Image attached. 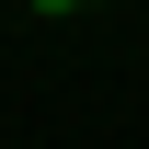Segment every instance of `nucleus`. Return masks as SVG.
I'll list each match as a JSON object with an SVG mask.
<instances>
[]
</instances>
